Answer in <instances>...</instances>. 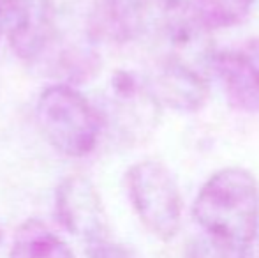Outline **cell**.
I'll return each mask as SVG.
<instances>
[{"label":"cell","mask_w":259,"mask_h":258,"mask_svg":"<svg viewBox=\"0 0 259 258\" xmlns=\"http://www.w3.org/2000/svg\"><path fill=\"white\" fill-rule=\"evenodd\" d=\"M213 78H219L233 108L259 114V39H245L217 52Z\"/></svg>","instance_id":"8"},{"label":"cell","mask_w":259,"mask_h":258,"mask_svg":"<svg viewBox=\"0 0 259 258\" xmlns=\"http://www.w3.org/2000/svg\"><path fill=\"white\" fill-rule=\"evenodd\" d=\"M9 258H76L67 242L41 219H27L18 227Z\"/></svg>","instance_id":"10"},{"label":"cell","mask_w":259,"mask_h":258,"mask_svg":"<svg viewBox=\"0 0 259 258\" xmlns=\"http://www.w3.org/2000/svg\"><path fill=\"white\" fill-rule=\"evenodd\" d=\"M4 239V230H2V225H0V242H2Z\"/></svg>","instance_id":"16"},{"label":"cell","mask_w":259,"mask_h":258,"mask_svg":"<svg viewBox=\"0 0 259 258\" xmlns=\"http://www.w3.org/2000/svg\"><path fill=\"white\" fill-rule=\"evenodd\" d=\"M196 223L206 237L238 251L259 234V184L245 168L215 172L192 205Z\"/></svg>","instance_id":"2"},{"label":"cell","mask_w":259,"mask_h":258,"mask_svg":"<svg viewBox=\"0 0 259 258\" xmlns=\"http://www.w3.org/2000/svg\"><path fill=\"white\" fill-rule=\"evenodd\" d=\"M191 4L211 28H224L245 20L254 0H191Z\"/></svg>","instance_id":"11"},{"label":"cell","mask_w":259,"mask_h":258,"mask_svg":"<svg viewBox=\"0 0 259 258\" xmlns=\"http://www.w3.org/2000/svg\"><path fill=\"white\" fill-rule=\"evenodd\" d=\"M125 188L136 216L159 241H171L182 225L184 202L171 170L157 159H141L125 173Z\"/></svg>","instance_id":"4"},{"label":"cell","mask_w":259,"mask_h":258,"mask_svg":"<svg viewBox=\"0 0 259 258\" xmlns=\"http://www.w3.org/2000/svg\"><path fill=\"white\" fill-rule=\"evenodd\" d=\"M4 38V6L2 0H0V39Z\"/></svg>","instance_id":"15"},{"label":"cell","mask_w":259,"mask_h":258,"mask_svg":"<svg viewBox=\"0 0 259 258\" xmlns=\"http://www.w3.org/2000/svg\"><path fill=\"white\" fill-rule=\"evenodd\" d=\"M155 30L159 50L154 78L148 82L157 99L178 112L201 110L217 55L211 27L191 0H166Z\"/></svg>","instance_id":"1"},{"label":"cell","mask_w":259,"mask_h":258,"mask_svg":"<svg viewBox=\"0 0 259 258\" xmlns=\"http://www.w3.org/2000/svg\"><path fill=\"white\" fill-rule=\"evenodd\" d=\"M89 258H138L131 249L118 242L109 241L108 237L89 244Z\"/></svg>","instance_id":"13"},{"label":"cell","mask_w":259,"mask_h":258,"mask_svg":"<svg viewBox=\"0 0 259 258\" xmlns=\"http://www.w3.org/2000/svg\"><path fill=\"white\" fill-rule=\"evenodd\" d=\"M235 249L222 246L219 242L211 241L210 237L203 235L194 241L189 242L187 246V256L185 258H236Z\"/></svg>","instance_id":"12"},{"label":"cell","mask_w":259,"mask_h":258,"mask_svg":"<svg viewBox=\"0 0 259 258\" xmlns=\"http://www.w3.org/2000/svg\"><path fill=\"white\" fill-rule=\"evenodd\" d=\"M160 101L150 82L134 71H116L104 92L103 112L106 126L118 141L140 145L154 134L160 122Z\"/></svg>","instance_id":"5"},{"label":"cell","mask_w":259,"mask_h":258,"mask_svg":"<svg viewBox=\"0 0 259 258\" xmlns=\"http://www.w3.org/2000/svg\"><path fill=\"white\" fill-rule=\"evenodd\" d=\"M236 258H259V234L238 249Z\"/></svg>","instance_id":"14"},{"label":"cell","mask_w":259,"mask_h":258,"mask_svg":"<svg viewBox=\"0 0 259 258\" xmlns=\"http://www.w3.org/2000/svg\"><path fill=\"white\" fill-rule=\"evenodd\" d=\"M55 216L69 234L89 244L108 237L101 196L96 186L83 175H69L58 184Z\"/></svg>","instance_id":"7"},{"label":"cell","mask_w":259,"mask_h":258,"mask_svg":"<svg viewBox=\"0 0 259 258\" xmlns=\"http://www.w3.org/2000/svg\"><path fill=\"white\" fill-rule=\"evenodd\" d=\"M166 0H101V23L116 41H133L155 27Z\"/></svg>","instance_id":"9"},{"label":"cell","mask_w":259,"mask_h":258,"mask_svg":"<svg viewBox=\"0 0 259 258\" xmlns=\"http://www.w3.org/2000/svg\"><path fill=\"white\" fill-rule=\"evenodd\" d=\"M35 117L48 143L69 158L89 156L103 131L99 110L79 90L65 83L50 85L39 94Z\"/></svg>","instance_id":"3"},{"label":"cell","mask_w":259,"mask_h":258,"mask_svg":"<svg viewBox=\"0 0 259 258\" xmlns=\"http://www.w3.org/2000/svg\"><path fill=\"white\" fill-rule=\"evenodd\" d=\"M4 35L21 60L41 59L52 46L57 13L52 0H2Z\"/></svg>","instance_id":"6"}]
</instances>
